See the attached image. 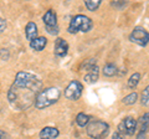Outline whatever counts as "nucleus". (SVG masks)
Here are the masks:
<instances>
[{
  "label": "nucleus",
  "mask_w": 149,
  "mask_h": 139,
  "mask_svg": "<svg viewBox=\"0 0 149 139\" xmlns=\"http://www.w3.org/2000/svg\"><path fill=\"white\" fill-rule=\"evenodd\" d=\"M68 52V44L67 41L62 38H57L55 40L54 45V54L57 57H65Z\"/></svg>",
  "instance_id": "1a4fd4ad"
},
{
  "label": "nucleus",
  "mask_w": 149,
  "mask_h": 139,
  "mask_svg": "<svg viewBox=\"0 0 149 139\" xmlns=\"http://www.w3.org/2000/svg\"><path fill=\"white\" fill-rule=\"evenodd\" d=\"M85 81L87 83H95L98 81V78H100V68L98 66H95L93 68H91L88 72L85 73Z\"/></svg>",
  "instance_id": "4468645a"
},
{
  "label": "nucleus",
  "mask_w": 149,
  "mask_h": 139,
  "mask_svg": "<svg viewBox=\"0 0 149 139\" xmlns=\"http://www.w3.org/2000/svg\"><path fill=\"white\" fill-rule=\"evenodd\" d=\"M112 139H124V136L123 134H120L119 132H116L113 136H112Z\"/></svg>",
  "instance_id": "a878e982"
},
{
  "label": "nucleus",
  "mask_w": 149,
  "mask_h": 139,
  "mask_svg": "<svg viewBox=\"0 0 149 139\" xmlns=\"http://www.w3.org/2000/svg\"><path fill=\"white\" fill-rule=\"evenodd\" d=\"M139 126V131L137 133L136 139H146L147 133L149 132V112L141 115V118L137 120V127Z\"/></svg>",
  "instance_id": "6e6552de"
},
{
  "label": "nucleus",
  "mask_w": 149,
  "mask_h": 139,
  "mask_svg": "<svg viewBox=\"0 0 149 139\" xmlns=\"http://www.w3.org/2000/svg\"><path fill=\"white\" fill-rule=\"evenodd\" d=\"M125 5H127V3L120 1V0L119 1H113L112 3V6H114V8H122V6H125Z\"/></svg>",
  "instance_id": "b1692460"
},
{
  "label": "nucleus",
  "mask_w": 149,
  "mask_h": 139,
  "mask_svg": "<svg viewBox=\"0 0 149 139\" xmlns=\"http://www.w3.org/2000/svg\"><path fill=\"white\" fill-rule=\"evenodd\" d=\"M42 21L45 26H56L57 25V14L52 9H49L44 14Z\"/></svg>",
  "instance_id": "9b49d317"
},
{
  "label": "nucleus",
  "mask_w": 149,
  "mask_h": 139,
  "mask_svg": "<svg viewBox=\"0 0 149 139\" xmlns=\"http://www.w3.org/2000/svg\"><path fill=\"white\" fill-rule=\"evenodd\" d=\"M118 132L125 136H134L137 132V119L133 117H125L118 126Z\"/></svg>",
  "instance_id": "0eeeda50"
},
{
  "label": "nucleus",
  "mask_w": 149,
  "mask_h": 139,
  "mask_svg": "<svg viewBox=\"0 0 149 139\" xmlns=\"http://www.w3.org/2000/svg\"><path fill=\"white\" fill-rule=\"evenodd\" d=\"M42 82L34 73L27 71H19L15 81L8 91V101L14 108L19 111L27 109L34 104L36 95L41 91Z\"/></svg>",
  "instance_id": "f257e3e1"
},
{
  "label": "nucleus",
  "mask_w": 149,
  "mask_h": 139,
  "mask_svg": "<svg viewBox=\"0 0 149 139\" xmlns=\"http://www.w3.org/2000/svg\"><path fill=\"white\" fill-rule=\"evenodd\" d=\"M82 91H83L82 83L77 80H72L68 83V86L65 88V97L70 101H77L82 96Z\"/></svg>",
  "instance_id": "423d86ee"
},
{
  "label": "nucleus",
  "mask_w": 149,
  "mask_h": 139,
  "mask_svg": "<svg viewBox=\"0 0 149 139\" xmlns=\"http://www.w3.org/2000/svg\"><path fill=\"white\" fill-rule=\"evenodd\" d=\"M60 97H61V92L56 87H47V88L41 90L39 93L36 95L34 106L36 109H45L52 106L55 103H57Z\"/></svg>",
  "instance_id": "f03ea898"
},
{
  "label": "nucleus",
  "mask_w": 149,
  "mask_h": 139,
  "mask_svg": "<svg viewBox=\"0 0 149 139\" xmlns=\"http://www.w3.org/2000/svg\"><path fill=\"white\" fill-rule=\"evenodd\" d=\"M0 139H8V134L0 129Z\"/></svg>",
  "instance_id": "bb28decb"
},
{
  "label": "nucleus",
  "mask_w": 149,
  "mask_h": 139,
  "mask_svg": "<svg viewBox=\"0 0 149 139\" xmlns=\"http://www.w3.org/2000/svg\"><path fill=\"white\" fill-rule=\"evenodd\" d=\"M25 35H26L27 41H30V42L37 38V25L34 21L27 22V25L25 27Z\"/></svg>",
  "instance_id": "ddd939ff"
},
{
  "label": "nucleus",
  "mask_w": 149,
  "mask_h": 139,
  "mask_svg": "<svg viewBox=\"0 0 149 139\" xmlns=\"http://www.w3.org/2000/svg\"><path fill=\"white\" fill-rule=\"evenodd\" d=\"M0 58L4 60V61H8V60H9V51L5 50V49L0 50Z\"/></svg>",
  "instance_id": "5701e85b"
},
{
  "label": "nucleus",
  "mask_w": 149,
  "mask_h": 139,
  "mask_svg": "<svg viewBox=\"0 0 149 139\" xmlns=\"http://www.w3.org/2000/svg\"><path fill=\"white\" fill-rule=\"evenodd\" d=\"M85 5L90 11H96L101 5V0H86Z\"/></svg>",
  "instance_id": "aec40b11"
},
{
  "label": "nucleus",
  "mask_w": 149,
  "mask_h": 139,
  "mask_svg": "<svg viewBox=\"0 0 149 139\" xmlns=\"http://www.w3.org/2000/svg\"><path fill=\"white\" fill-rule=\"evenodd\" d=\"M45 29H46V31H47L50 35H57L60 32V27L57 25H56V26H45Z\"/></svg>",
  "instance_id": "4be33fe9"
},
{
  "label": "nucleus",
  "mask_w": 149,
  "mask_h": 139,
  "mask_svg": "<svg viewBox=\"0 0 149 139\" xmlns=\"http://www.w3.org/2000/svg\"><path fill=\"white\" fill-rule=\"evenodd\" d=\"M86 133L92 139H104L109 133V124L101 119L90 120L86 126Z\"/></svg>",
  "instance_id": "20e7f679"
},
{
  "label": "nucleus",
  "mask_w": 149,
  "mask_h": 139,
  "mask_svg": "<svg viewBox=\"0 0 149 139\" xmlns=\"http://www.w3.org/2000/svg\"><path fill=\"white\" fill-rule=\"evenodd\" d=\"M60 136V131L55 127H45L40 131V139H56Z\"/></svg>",
  "instance_id": "9d476101"
},
{
  "label": "nucleus",
  "mask_w": 149,
  "mask_h": 139,
  "mask_svg": "<svg viewBox=\"0 0 149 139\" xmlns=\"http://www.w3.org/2000/svg\"><path fill=\"white\" fill-rule=\"evenodd\" d=\"M5 29H6V21L4 19H0V34L3 31H5Z\"/></svg>",
  "instance_id": "393cba45"
},
{
  "label": "nucleus",
  "mask_w": 149,
  "mask_h": 139,
  "mask_svg": "<svg viewBox=\"0 0 149 139\" xmlns=\"http://www.w3.org/2000/svg\"><path fill=\"white\" fill-rule=\"evenodd\" d=\"M141 73L139 72H134L132 76H130L129 78H128V82H127V86L129 87V88H132V90H134L136 87L139 85V81H141Z\"/></svg>",
  "instance_id": "dca6fc26"
},
{
  "label": "nucleus",
  "mask_w": 149,
  "mask_h": 139,
  "mask_svg": "<svg viewBox=\"0 0 149 139\" xmlns=\"http://www.w3.org/2000/svg\"><path fill=\"white\" fill-rule=\"evenodd\" d=\"M46 45H47V39L45 38V36H37L35 40H32L30 42V47L34 50V51H42Z\"/></svg>",
  "instance_id": "f8f14e48"
},
{
  "label": "nucleus",
  "mask_w": 149,
  "mask_h": 139,
  "mask_svg": "<svg viewBox=\"0 0 149 139\" xmlns=\"http://www.w3.org/2000/svg\"><path fill=\"white\" fill-rule=\"evenodd\" d=\"M141 103L144 107H149V85L144 88V91L142 92L141 96Z\"/></svg>",
  "instance_id": "412c9836"
},
{
  "label": "nucleus",
  "mask_w": 149,
  "mask_h": 139,
  "mask_svg": "<svg viewBox=\"0 0 149 139\" xmlns=\"http://www.w3.org/2000/svg\"><path fill=\"white\" fill-rule=\"evenodd\" d=\"M76 123L78 127H86L88 123H90V115L86 114V113H78L76 115Z\"/></svg>",
  "instance_id": "a211bd4d"
},
{
  "label": "nucleus",
  "mask_w": 149,
  "mask_h": 139,
  "mask_svg": "<svg viewBox=\"0 0 149 139\" xmlns=\"http://www.w3.org/2000/svg\"><path fill=\"white\" fill-rule=\"evenodd\" d=\"M95 66H97V60L96 58H87V60H85V61H82V63L80 65V71L88 72Z\"/></svg>",
  "instance_id": "2eb2a0df"
},
{
  "label": "nucleus",
  "mask_w": 149,
  "mask_h": 139,
  "mask_svg": "<svg viewBox=\"0 0 149 139\" xmlns=\"http://www.w3.org/2000/svg\"><path fill=\"white\" fill-rule=\"evenodd\" d=\"M137 101H138V93H137L136 91H134V92H132V93H129L128 96L123 97L122 103L125 104V106H132V104L136 103Z\"/></svg>",
  "instance_id": "6ab92c4d"
},
{
  "label": "nucleus",
  "mask_w": 149,
  "mask_h": 139,
  "mask_svg": "<svg viewBox=\"0 0 149 139\" xmlns=\"http://www.w3.org/2000/svg\"><path fill=\"white\" fill-rule=\"evenodd\" d=\"M129 41L139 46H147L149 44V31L142 26H136L129 35Z\"/></svg>",
  "instance_id": "39448f33"
},
{
  "label": "nucleus",
  "mask_w": 149,
  "mask_h": 139,
  "mask_svg": "<svg viewBox=\"0 0 149 139\" xmlns=\"http://www.w3.org/2000/svg\"><path fill=\"white\" fill-rule=\"evenodd\" d=\"M103 75L106 77H113L114 75H117V66L114 63H106L103 67Z\"/></svg>",
  "instance_id": "f3484780"
},
{
  "label": "nucleus",
  "mask_w": 149,
  "mask_h": 139,
  "mask_svg": "<svg viewBox=\"0 0 149 139\" xmlns=\"http://www.w3.org/2000/svg\"><path fill=\"white\" fill-rule=\"evenodd\" d=\"M93 27V21L92 19H90L88 16L86 15H76L73 16L71 21H70L68 24V27H67V31L68 34H77V32H83V34H86V32L91 31Z\"/></svg>",
  "instance_id": "7ed1b4c3"
}]
</instances>
